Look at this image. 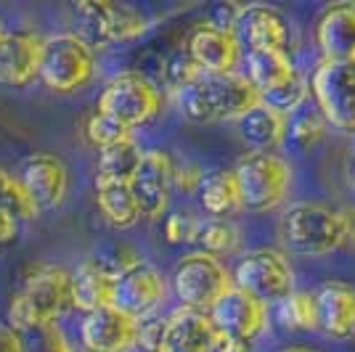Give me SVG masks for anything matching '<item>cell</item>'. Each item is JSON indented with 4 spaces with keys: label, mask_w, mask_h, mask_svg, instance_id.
<instances>
[{
    "label": "cell",
    "mask_w": 355,
    "mask_h": 352,
    "mask_svg": "<svg viewBox=\"0 0 355 352\" xmlns=\"http://www.w3.org/2000/svg\"><path fill=\"white\" fill-rule=\"evenodd\" d=\"M282 247L300 257H326L355 238V206L337 209L324 202H297L279 222Z\"/></svg>",
    "instance_id": "1"
},
{
    "label": "cell",
    "mask_w": 355,
    "mask_h": 352,
    "mask_svg": "<svg viewBox=\"0 0 355 352\" xmlns=\"http://www.w3.org/2000/svg\"><path fill=\"white\" fill-rule=\"evenodd\" d=\"M74 308L72 270L59 263H32L8 302V326L19 334L56 323Z\"/></svg>",
    "instance_id": "2"
},
{
    "label": "cell",
    "mask_w": 355,
    "mask_h": 352,
    "mask_svg": "<svg viewBox=\"0 0 355 352\" xmlns=\"http://www.w3.org/2000/svg\"><path fill=\"white\" fill-rule=\"evenodd\" d=\"M180 117L191 125L239 122L260 103V90L244 74H205L199 82L175 96Z\"/></svg>",
    "instance_id": "3"
},
{
    "label": "cell",
    "mask_w": 355,
    "mask_h": 352,
    "mask_svg": "<svg viewBox=\"0 0 355 352\" xmlns=\"http://www.w3.org/2000/svg\"><path fill=\"white\" fill-rule=\"evenodd\" d=\"M247 212H273L292 191V164L279 151H247L234 164Z\"/></svg>",
    "instance_id": "4"
},
{
    "label": "cell",
    "mask_w": 355,
    "mask_h": 352,
    "mask_svg": "<svg viewBox=\"0 0 355 352\" xmlns=\"http://www.w3.org/2000/svg\"><path fill=\"white\" fill-rule=\"evenodd\" d=\"M170 286L183 308L209 313L234 289V273L220 257L196 249L183 254L175 263L170 273Z\"/></svg>",
    "instance_id": "5"
},
{
    "label": "cell",
    "mask_w": 355,
    "mask_h": 352,
    "mask_svg": "<svg viewBox=\"0 0 355 352\" xmlns=\"http://www.w3.org/2000/svg\"><path fill=\"white\" fill-rule=\"evenodd\" d=\"M96 77V53L77 32H56L45 37L40 82L51 93H74Z\"/></svg>",
    "instance_id": "6"
},
{
    "label": "cell",
    "mask_w": 355,
    "mask_h": 352,
    "mask_svg": "<svg viewBox=\"0 0 355 352\" xmlns=\"http://www.w3.org/2000/svg\"><path fill=\"white\" fill-rule=\"evenodd\" d=\"M164 109V93L146 74L128 69L106 80L98 93V112L119 119L128 127H144Z\"/></svg>",
    "instance_id": "7"
},
{
    "label": "cell",
    "mask_w": 355,
    "mask_h": 352,
    "mask_svg": "<svg viewBox=\"0 0 355 352\" xmlns=\"http://www.w3.org/2000/svg\"><path fill=\"white\" fill-rule=\"evenodd\" d=\"M72 14L77 19V35L90 45H117L138 40L146 35L148 19L135 6L112 3V0H83L74 3Z\"/></svg>",
    "instance_id": "8"
},
{
    "label": "cell",
    "mask_w": 355,
    "mask_h": 352,
    "mask_svg": "<svg viewBox=\"0 0 355 352\" xmlns=\"http://www.w3.org/2000/svg\"><path fill=\"white\" fill-rule=\"evenodd\" d=\"M231 273L236 289L252 294L266 305H276L295 292V267L282 249L273 247L244 252Z\"/></svg>",
    "instance_id": "9"
},
{
    "label": "cell",
    "mask_w": 355,
    "mask_h": 352,
    "mask_svg": "<svg viewBox=\"0 0 355 352\" xmlns=\"http://www.w3.org/2000/svg\"><path fill=\"white\" fill-rule=\"evenodd\" d=\"M311 96L329 127L355 135V61H321L311 74Z\"/></svg>",
    "instance_id": "10"
},
{
    "label": "cell",
    "mask_w": 355,
    "mask_h": 352,
    "mask_svg": "<svg viewBox=\"0 0 355 352\" xmlns=\"http://www.w3.org/2000/svg\"><path fill=\"white\" fill-rule=\"evenodd\" d=\"M114 267H117L114 308L133 315L135 321L151 318L170 294V283L164 279V273L154 263L141 260L135 254L128 260H117Z\"/></svg>",
    "instance_id": "11"
},
{
    "label": "cell",
    "mask_w": 355,
    "mask_h": 352,
    "mask_svg": "<svg viewBox=\"0 0 355 352\" xmlns=\"http://www.w3.org/2000/svg\"><path fill=\"white\" fill-rule=\"evenodd\" d=\"M16 175L37 212L59 209L69 196V167L53 151H35L19 161Z\"/></svg>",
    "instance_id": "12"
},
{
    "label": "cell",
    "mask_w": 355,
    "mask_h": 352,
    "mask_svg": "<svg viewBox=\"0 0 355 352\" xmlns=\"http://www.w3.org/2000/svg\"><path fill=\"white\" fill-rule=\"evenodd\" d=\"M234 35L244 48V53H252V51L292 53L297 45V35L289 16L273 6H263V3L241 8Z\"/></svg>",
    "instance_id": "13"
},
{
    "label": "cell",
    "mask_w": 355,
    "mask_h": 352,
    "mask_svg": "<svg viewBox=\"0 0 355 352\" xmlns=\"http://www.w3.org/2000/svg\"><path fill=\"white\" fill-rule=\"evenodd\" d=\"M130 188L141 215L146 220H159L175 193V159L162 148L146 151L138 173L130 180Z\"/></svg>",
    "instance_id": "14"
},
{
    "label": "cell",
    "mask_w": 355,
    "mask_h": 352,
    "mask_svg": "<svg viewBox=\"0 0 355 352\" xmlns=\"http://www.w3.org/2000/svg\"><path fill=\"white\" fill-rule=\"evenodd\" d=\"M186 53L205 74H231L236 72L239 61L244 56V48L231 30H220L209 21L193 24L186 40Z\"/></svg>",
    "instance_id": "15"
},
{
    "label": "cell",
    "mask_w": 355,
    "mask_h": 352,
    "mask_svg": "<svg viewBox=\"0 0 355 352\" xmlns=\"http://www.w3.org/2000/svg\"><path fill=\"white\" fill-rule=\"evenodd\" d=\"M43 43L37 32L6 30L0 37V85L3 88H27L40 77Z\"/></svg>",
    "instance_id": "16"
},
{
    "label": "cell",
    "mask_w": 355,
    "mask_h": 352,
    "mask_svg": "<svg viewBox=\"0 0 355 352\" xmlns=\"http://www.w3.org/2000/svg\"><path fill=\"white\" fill-rule=\"evenodd\" d=\"M80 347L88 352H130L138 347V321L119 308H104L80 321Z\"/></svg>",
    "instance_id": "17"
},
{
    "label": "cell",
    "mask_w": 355,
    "mask_h": 352,
    "mask_svg": "<svg viewBox=\"0 0 355 352\" xmlns=\"http://www.w3.org/2000/svg\"><path fill=\"white\" fill-rule=\"evenodd\" d=\"M209 318L220 334L254 342L260 334H266L270 313H268L266 302H260L252 294L234 286L215 308L209 310Z\"/></svg>",
    "instance_id": "18"
},
{
    "label": "cell",
    "mask_w": 355,
    "mask_h": 352,
    "mask_svg": "<svg viewBox=\"0 0 355 352\" xmlns=\"http://www.w3.org/2000/svg\"><path fill=\"white\" fill-rule=\"evenodd\" d=\"M218 328L209 313L191 308H175L164 315L162 342L157 352H215Z\"/></svg>",
    "instance_id": "19"
},
{
    "label": "cell",
    "mask_w": 355,
    "mask_h": 352,
    "mask_svg": "<svg viewBox=\"0 0 355 352\" xmlns=\"http://www.w3.org/2000/svg\"><path fill=\"white\" fill-rule=\"evenodd\" d=\"M114 289H117V267L104 257H88L72 270L74 310L85 315L114 308Z\"/></svg>",
    "instance_id": "20"
},
{
    "label": "cell",
    "mask_w": 355,
    "mask_h": 352,
    "mask_svg": "<svg viewBox=\"0 0 355 352\" xmlns=\"http://www.w3.org/2000/svg\"><path fill=\"white\" fill-rule=\"evenodd\" d=\"M315 43L324 61H355V3L326 6L315 19Z\"/></svg>",
    "instance_id": "21"
},
{
    "label": "cell",
    "mask_w": 355,
    "mask_h": 352,
    "mask_svg": "<svg viewBox=\"0 0 355 352\" xmlns=\"http://www.w3.org/2000/svg\"><path fill=\"white\" fill-rule=\"evenodd\" d=\"M318 331L329 339L355 337V286L345 281H324L313 292Z\"/></svg>",
    "instance_id": "22"
},
{
    "label": "cell",
    "mask_w": 355,
    "mask_h": 352,
    "mask_svg": "<svg viewBox=\"0 0 355 352\" xmlns=\"http://www.w3.org/2000/svg\"><path fill=\"white\" fill-rule=\"evenodd\" d=\"M241 143L250 151H276L289 138V117L260 101L236 122Z\"/></svg>",
    "instance_id": "23"
},
{
    "label": "cell",
    "mask_w": 355,
    "mask_h": 352,
    "mask_svg": "<svg viewBox=\"0 0 355 352\" xmlns=\"http://www.w3.org/2000/svg\"><path fill=\"white\" fill-rule=\"evenodd\" d=\"M244 77L250 80L254 88L260 90V96L273 88H282L286 82H292L297 74V67L292 61V53H279V51H252L244 53Z\"/></svg>",
    "instance_id": "24"
},
{
    "label": "cell",
    "mask_w": 355,
    "mask_h": 352,
    "mask_svg": "<svg viewBox=\"0 0 355 352\" xmlns=\"http://www.w3.org/2000/svg\"><path fill=\"white\" fill-rule=\"evenodd\" d=\"M196 196H199V206L207 212V218H228L239 209H244L234 167L231 170H225V167L209 170Z\"/></svg>",
    "instance_id": "25"
},
{
    "label": "cell",
    "mask_w": 355,
    "mask_h": 352,
    "mask_svg": "<svg viewBox=\"0 0 355 352\" xmlns=\"http://www.w3.org/2000/svg\"><path fill=\"white\" fill-rule=\"evenodd\" d=\"M96 206L101 212L112 228H133L135 222L141 220V209L133 196L130 183H104V180H96Z\"/></svg>",
    "instance_id": "26"
},
{
    "label": "cell",
    "mask_w": 355,
    "mask_h": 352,
    "mask_svg": "<svg viewBox=\"0 0 355 352\" xmlns=\"http://www.w3.org/2000/svg\"><path fill=\"white\" fill-rule=\"evenodd\" d=\"M144 148L138 146V141H128L106 151H98L96 159V180L104 183H130L144 161Z\"/></svg>",
    "instance_id": "27"
},
{
    "label": "cell",
    "mask_w": 355,
    "mask_h": 352,
    "mask_svg": "<svg viewBox=\"0 0 355 352\" xmlns=\"http://www.w3.org/2000/svg\"><path fill=\"white\" fill-rule=\"evenodd\" d=\"M196 249L212 257H228L241 249V231L228 218H202L196 231Z\"/></svg>",
    "instance_id": "28"
},
{
    "label": "cell",
    "mask_w": 355,
    "mask_h": 352,
    "mask_svg": "<svg viewBox=\"0 0 355 352\" xmlns=\"http://www.w3.org/2000/svg\"><path fill=\"white\" fill-rule=\"evenodd\" d=\"M276 321L286 331H318V313L313 292L295 289L282 302H276Z\"/></svg>",
    "instance_id": "29"
},
{
    "label": "cell",
    "mask_w": 355,
    "mask_h": 352,
    "mask_svg": "<svg viewBox=\"0 0 355 352\" xmlns=\"http://www.w3.org/2000/svg\"><path fill=\"white\" fill-rule=\"evenodd\" d=\"M83 132H85V141L90 146H96L98 151H106L112 146H119V143H128V141H135L133 127L122 125L119 119L109 117L104 112H90L85 125H83Z\"/></svg>",
    "instance_id": "30"
},
{
    "label": "cell",
    "mask_w": 355,
    "mask_h": 352,
    "mask_svg": "<svg viewBox=\"0 0 355 352\" xmlns=\"http://www.w3.org/2000/svg\"><path fill=\"white\" fill-rule=\"evenodd\" d=\"M0 212L11 215L19 222H30L40 215L37 206L32 204L30 193L24 191L19 175L8 173L6 167H0Z\"/></svg>",
    "instance_id": "31"
},
{
    "label": "cell",
    "mask_w": 355,
    "mask_h": 352,
    "mask_svg": "<svg viewBox=\"0 0 355 352\" xmlns=\"http://www.w3.org/2000/svg\"><path fill=\"white\" fill-rule=\"evenodd\" d=\"M205 77V72L193 64V59L186 53V48L180 45L175 48L162 64V82L164 88L170 90V93H183L186 88H191L193 82H199Z\"/></svg>",
    "instance_id": "32"
},
{
    "label": "cell",
    "mask_w": 355,
    "mask_h": 352,
    "mask_svg": "<svg viewBox=\"0 0 355 352\" xmlns=\"http://www.w3.org/2000/svg\"><path fill=\"white\" fill-rule=\"evenodd\" d=\"M308 96H311V82L302 77V74H297L292 82H286L282 88H273L263 93L260 96V101L270 106L273 112H279L284 117H292L297 114L300 109H305V101H308Z\"/></svg>",
    "instance_id": "33"
},
{
    "label": "cell",
    "mask_w": 355,
    "mask_h": 352,
    "mask_svg": "<svg viewBox=\"0 0 355 352\" xmlns=\"http://www.w3.org/2000/svg\"><path fill=\"white\" fill-rule=\"evenodd\" d=\"M326 127L318 109H300L289 122V141L297 148H315L326 138Z\"/></svg>",
    "instance_id": "34"
},
{
    "label": "cell",
    "mask_w": 355,
    "mask_h": 352,
    "mask_svg": "<svg viewBox=\"0 0 355 352\" xmlns=\"http://www.w3.org/2000/svg\"><path fill=\"white\" fill-rule=\"evenodd\" d=\"M199 220H202V218H196V215L186 212V209L170 212V215L164 218V228H162L164 241L173 244V247L193 244V241H196V231H199Z\"/></svg>",
    "instance_id": "35"
},
{
    "label": "cell",
    "mask_w": 355,
    "mask_h": 352,
    "mask_svg": "<svg viewBox=\"0 0 355 352\" xmlns=\"http://www.w3.org/2000/svg\"><path fill=\"white\" fill-rule=\"evenodd\" d=\"M24 337V347L27 352H72L74 347L69 344L67 334L59 328V323H51L43 328H32Z\"/></svg>",
    "instance_id": "36"
},
{
    "label": "cell",
    "mask_w": 355,
    "mask_h": 352,
    "mask_svg": "<svg viewBox=\"0 0 355 352\" xmlns=\"http://www.w3.org/2000/svg\"><path fill=\"white\" fill-rule=\"evenodd\" d=\"M205 175L207 173L196 161H175V191L183 193V196L199 193Z\"/></svg>",
    "instance_id": "37"
},
{
    "label": "cell",
    "mask_w": 355,
    "mask_h": 352,
    "mask_svg": "<svg viewBox=\"0 0 355 352\" xmlns=\"http://www.w3.org/2000/svg\"><path fill=\"white\" fill-rule=\"evenodd\" d=\"M241 8H244V6H239V3H228V0L212 3V6L207 8V21L209 24H215V27H220V30L234 32L239 16H241Z\"/></svg>",
    "instance_id": "38"
},
{
    "label": "cell",
    "mask_w": 355,
    "mask_h": 352,
    "mask_svg": "<svg viewBox=\"0 0 355 352\" xmlns=\"http://www.w3.org/2000/svg\"><path fill=\"white\" fill-rule=\"evenodd\" d=\"M162 331H164V315L162 318H144L138 321V347L144 352H157L159 342H162Z\"/></svg>",
    "instance_id": "39"
},
{
    "label": "cell",
    "mask_w": 355,
    "mask_h": 352,
    "mask_svg": "<svg viewBox=\"0 0 355 352\" xmlns=\"http://www.w3.org/2000/svg\"><path fill=\"white\" fill-rule=\"evenodd\" d=\"M0 352H27L24 337L8 323H0Z\"/></svg>",
    "instance_id": "40"
},
{
    "label": "cell",
    "mask_w": 355,
    "mask_h": 352,
    "mask_svg": "<svg viewBox=\"0 0 355 352\" xmlns=\"http://www.w3.org/2000/svg\"><path fill=\"white\" fill-rule=\"evenodd\" d=\"M215 352H254V347H252V342H247V339H236V337H228V334H218Z\"/></svg>",
    "instance_id": "41"
},
{
    "label": "cell",
    "mask_w": 355,
    "mask_h": 352,
    "mask_svg": "<svg viewBox=\"0 0 355 352\" xmlns=\"http://www.w3.org/2000/svg\"><path fill=\"white\" fill-rule=\"evenodd\" d=\"M282 352H318V350H311V347H286Z\"/></svg>",
    "instance_id": "42"
},
{
    "label": "cell",
    "mask_w": 355,
    "mask_h": 352,
    "mask_svg": "<svg viewBox=\"0 0 355 352\" xmlns=\"http://www.w3.org/2000/svg\"><path fill=\"white\" fill-rule=\"evenodd\" d=\"M350 177H353V183H355V154L350 157Z\"/></svg>",
    "instance_id": "43"
},
{
    "label": "cell",
    "mask_w": 355,
    "mask_h": 352,
    "mask_svg": "<svg viewBox=\"0 0 355 352\" xmlns=\"http://www.w3.org/2000/svg\"><path fill=\"white\" fill-rule=\"evenodd\" d=\"M6 35V24H3V19H0V37Z\"/></svg>",
    "instance_id": "44"
},
{
    "label": "cell",
    "mask_w": 355,
    "mask_h": 352,
    "mask_svg": "<svg viewBox=\"0 0 355 352\" xmlns=\"http://www.w3.org/2000/svg\"><path fill=\"white\" fill-rule=\"evenodd\" d=\"M72 352H88V350H85V347H74Z\"/></svg>",
    "instance_id": "45"
}]
</instances>
